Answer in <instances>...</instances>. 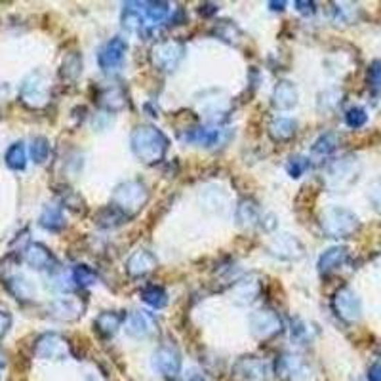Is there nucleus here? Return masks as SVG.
Segmentation results:
<instances>
[{
    "mask_svg": "<svg viewBox=\"0 0 381 381\" xmlns=\"http://www.w3.org/2000/svg\"><path fill=\"white\" fill-rule=\"evenodd\" d=\"M19 97L23 103L33 109H40L48 103V78L42 71H35L23 81Z\"/></svg>",
    "mask_w": 381,
    "mask_h": 381,
    "instance_id": "4",
    "label": "nucleus"
},
{
    "mask_svg": "<svg viewBox=\"0 0 381 381\" xmlns=\"http://www.w3.org/2000/svg\"><path fill=\"white\" fill-rule=\"evenodd\" d=\"M189 381H206V380H204V378H202L201 374H196V375H193V378H191V380H189Z\"/></svg>",
    "mask_w": 381,
    "mask_h": 381,
    "instance_id": "50",
    "label": "nucleus"
},
{
    "mask_svg": "<svg viewBox=\"0 0 381 381\" xmlns=\"http://www.w3.org/2000/svg\"><path fill=\"white\" fill-rule=\"evenodd\" d=\"M216 35L219 38H223L227 42H231V44H237L239 42V38L242 37V33L237 25H232L231 22H219L216 27Z\"/></svg>",
    "mask_w": 381,
    "mask_h": 381,
    "instance_id": "36",
    "label": "nucleus"
},
{
    "mask_svg": "<svg viewBox=\"0 0 381 381\" xmlns=\"http://www.w3.org/2000/svg\"><path fill=\"white\" fill-rule=\"evenodd\" d=\"M19 381H23V380H19Z\"/></svg>",
    "mask_w": 381,
    "mask_h": 381,
    "instance_id": "52",
    "label": "nucleus"
},
{
    "mask_svg": "<svg viewBox=\"0 0 381 381\" xmlns=\"http://www.w3.org/2000/svg\"><path fill=\"white\" fill-rule=\"evenodd\" d=\"M296 103H298V88L288 81H280L275 86V92H273V105L277 109L288 111Z\"/></svg>",
    "mask_w": 381,
    "mask_h": 381,
    "instance_id": "20",
    "label": "nucleus"
},
{
    "mask_svg": "<svg viewBox=\"0 0 381 381\" xmlns=\"http://www.w3.org/2000/svg\"><path fill=\"white\" fill-rule=\"evenodd\" d=\"M69 351H71V345L60 334H44V336H40L35 341V349H33V353L37 355L38 359L44 360L67 359Z\"/></svg>",
    "mask_w": 381,
    "mask_h": 381,
    "instance_id": "8",
    "label": "nucleus"
},
{
    "mask_svg": "<svg viewBox=\"0 0 381 381\" xmlns=\"http://www.w3.org/2000/svg\"><path fill=\"white\" fill-rule=\"evenodd\" d=\"M368 381H381V362H375L374 366L368 370Z\"/></svg>",
    "mask_w": 381,
    "mask_h": 381,
    "instance_id": "46",
    "label": "nucleus"
},
{
    "mask_svg": "<svg viewBox=\"0 0 381 381\" xmlns=\"http://www.w3.org/2000/svg\"><path fill=\"white\" fill-rule=\"evenodd\" d=\"M309 168V158L305 157H291L288 160V164H286V170L290 173L291 178H299V176H303L305 170Z\"/></svg>",
    "mask_w": 381,
    "mask_h": 381,
    "instance_id": "42",
    "label": "nucleus"
},
{
    "mask_svg": "<svg viewBox=\"0 0 381 381\" xmlns=\"http://www.w3.org/2000/svg\"><path fill=\"white\" fill-rule=\"evenodd\" d=\"M347 260H349V250L345 246L328 248V250L321 255V260H319V271L324 273V275H328L332 271L339 269Z\"/></svg>",
    "mask_w": 381,
    "mask_h": 381,
    "instance_id": "19",
    "label": "nucleus"
},
{
    "mask_svg": "<svg viewBox=\"0 0 381 381\" xmlns=\"http://www.w3.org/2000/svg\"><path fill=\"white\" fill-rule=\"evenodd\" d=\"M157 267V257L147 250H137L126 263V271L132 277H143Z\"/></svg>",
    "mask_w": 381,
    "mask_h": 381,
    "instance_id": "18",
    "label": "nucleus"
},
{
    "mask_svg": "<svg viewBox=\"0 0 381 381\" xmlns=\"http://www.w3.org/2000/svg\"><path fill=\"white\" fill-rule=\"evenodd\" d=\"M124 219H126V216L115 206H107V208H101L97 212V225H101V227H117Z\"/></svg>",
    "mask_w": 381,
    "mask_h": 381,
    "instance_id": "31",
    "label": "nucleus"
},
{
    "mask_svg": "<svg viewBox=\"0 0 381 381\" xmlns=\"http://www.w3.org/2000/svg\"><path fill=\"white\" fill-rule=\"evenodd\" d=\"M322 231L332 239H345L351 237L353 232L359 229V217L353 214L351 210L341 208V206H332L324 210L322 214Z\"/></svg>",
    "mask_w": 381,
    "mask_h": 381,
    "instance_id": "2",
    "label": "nucleus"
},
{
    "mask_svg": "<svg viewBox=\"0 0 381 381\" xmlns=\"http://www.w3.org/2000/svg\"><path fill=\"white\" fill-rule=\"evenodd\" d=\"M6 160L8 168L12 170H23L25 164H27V155H25V147H23L22 142H15L10 149L6 151Z\"/></svg>",
    "mask_w": 381,
    "mask_h": 381,
    "instance_id": "29",
    "label": "nucleus"
},
{
    "mask_svg": "<svg viewBox=\"0 0 381 381\" xmlns=\"http://www.w3.org/2000/svg\"><path fill=\"white\" fill-rule=\"evenodd\" d=\"M124 319H126V316H122V314H119L117 311H103V313L99 314L96 321H94V328H96L103 337H111L119 332Z\"/></svg>",
    "mask_w": 381,
    "mask_h": 381,
    "instance_id": "21",
    "label": "nucleus"
},
{
    "mask_svg": "<svg viewBox=\"0 0 381 381\" xmlns=\"http://www.w3.org/2000/svg\"><path fill=\"white\" fill-rule=\"evenodd\" d=\"M271 254L277 255L280 260H299V257H303V244L290 235H282L273 240Z\"/></svg>",
    "mask_w": 381,
    "mask_h": 381,
    "instance_id": "14",
    "label": "nucleus"
},
{
    "mask_svg": "<svg viewBox=\"0 0 381 381\" xmlns=\"http://www.w3.org/2000/svg\"><path fill=\"white\" fill-rule=\"evenodd\" d=\"M97 280L96 271L88 267V265H76L73 269V282L78 286H90Z\"/></svg>",
    "mask_w": 381,
    "mask_h": 381,
    "instance_id": "37",
    "label": "nucleus"
},
{
    "mask_svg": "<svg viewBox=\"0 0 381 381\" xmlns=\"http://www.w3.org/2000/svg\"><path fill=\"white\" fill-rule=\"evenodd\" d=\"M84 305L75 298H61L58 301H53L52 305H50V313L56 316V319H60V321H76V319H81L83 316Z\"/></svg>",
    "mask_w": 381,
    "mask_h": 381,
    "instance_id": "16",
    "label": "nucleus"
},
{
    "mask_svg": "<svg viewBox=\"0 0 381 381\" xmlns=\"http://www.w3.org/2000/svg\"><path fill=\"white\" fill-rule=\"evenodd\" d=\"M183 56H185V46L178 40L160 42L153 48V53H151L155 67H158L160 71H176L183 60Z\"/></svg>",
    "mask_w": 381,
    "mask_h": 381,
    "instance_id": "6",
    "label": "nucleus"
},
{
    "mask_svg": "<svg viewBox=\"0 0 381 381\" xmlns=\"http://www.w3.org/2000/svg\"><path fill=\"white\" fill-rule=\"evenodd\" d=\"M334 309L337 316L345 322H357L362 316V303L351 288H339L334 296Z\"/></svg>",
    "mask_w": 381,
    "mask_h": 381,
    "instance_id": "10",
    "label": "nucleus"
},
{
    "mask_svg": "<svg viewBox=\"0 0 381 381\" xmlns=\"http://www.w3.org/2000/svg\"><path fill=\"white\" fill-rule=\"evenodd\" d=\"M147 187L142 181H126L120 183L119 187L115 189L112 193V206L119 208L124 216H132L137 210L142 208L143 204L147 202Z\"/></svg>",
    "mask_w": 381,
    "mask_h": 381,
    "instance_id": "3",
    "label": "nucleus"
},
{
    "mask_svg": "<svg viewBox=\"0 0 381 381\" xmlns=\"http://www.w3.org/2000/svg\"><path fill=\"white\" fill-rule=\"evenodd\" d=\"M370 201L374 204V208L381 212V178L375 180L372 183V187H370Z\"/></svg>",
    "mask_w": 381,
    "mask_h": 381,
    "instance_id": "44",
    "label": "nucleus"
},
{
    "mask_svg": "<svg viewBox=\"0 0 381 381\" xmlns=\"http://www.w3.org/2000/svg\"><path fill=\"white\" fill-rule=\"evenodd\" d=\"M257 217H260V208H257V204L254 201H244L240 202L239 210H237V219H239L242 225H252L257 221Z\"/></svg>",
    "mask_w": 381,
    "mask_h": 381,
    "instance_id": "33",
    "label": "nucleus"
},
{
    "mask_svg": "<svg viewBox=\"0 0 381 381\" xmlns=\"http://www.w3.org/2000/svg\"><path fill=\"white\" fill-rule=\"evenodd\" d=\"M101 103L111 111H120L126 107V96H124L122 88H107L101 96Z\"/></svg>",
    "mask_w": 381,
    "mask_h": 381,
    "instance_id": "30",
    "label": "nucleus"
},
{
    "mask_svg": "<svg viewBox=\"0 0 381 381\" xmlns=\"http://www.w3.org/2000/svg\"><path fill=\"white\" fill-rule=\"evenodd\" d=\"M330 178L332 181H336L334 185L336 187H345V185H351L353 181L357 180V164L353 158H341L339 162L330 168Z\"/></svg>",
    "mask_w": 381,
    "mask_h": 381,
    "instance_id": "17",
    "label": "nucleus"
},
{
    "mask_svg": "<svg viewBox=\"0 0 381 381\" xmlns=\"http://www.w3.org/2000/svg\"><path fill=\"white\" fill-rule=\"evenodd\" d=\"M296 6H298L301 14H313L314 12V2H301V0H298Z\"/></svg>",
    "mask_w": 381,
    "mask_h": 381,
    "instance_id": "47",
    "label": "nucleus"
},
{
    "mask_svg": "<svg viewBox=\"0 0 381 381\" xmlns=\"http://www.w3.org/2000/svg\"><path fill=\"white\" fill-rule=\"evenodd\" d=\"M63 202L67 204V208H71L73 212H78V214L86 210V204H84L83 196L76 194L75 191H71V189L67 191V194H63Z\"/></svg>",
    "mask_w": 381,
    "mask_h": 381,
    "instance_id": "43",
    "label": "nucleus"
},
{
    "mask_svg": "<svg viewBox=\"0 0 381 381\" xmlns=\"http://www.w3.org/2000/svg\"><path fill=\"white\" fill-rule=\"evenodd\" d=\"M48 157H50V142L46 137H42V135L33 137V142H31V158L37 164H44Z\"/></svg>",
    "mask_w": 381,
    "mask_h": 381,
    "instance_id": "32",
    "label": "nucleus"
},
{
    "mask_svg": "<svg viewBox=\"0 0 381 381\" xmlns=\"http://www.w3.org/2000/svg\"><path fill=\"white\" fill-rule=\"evenodd\" d=\"M145 6H147L145 8V14H147V17L153 23L164 22L166 17H168V12H170L168 2H147Z\"/></svg>",
    "mask_w": 381,
    "mask_h": 381,
    "instance_id": "38",
    "label": "nucleus"
},
{
    "mask_svg": "<svg viewBox=\"0 0 381 381\" xmlns=\"http://www.w3.org/2000/svg\"><path fill=\"white\" fill-rule=\"evenodd\" d=\"M216 12H217L216 4H202V6L198 8V14L201 15H214Z\"/></svg>",
    "mask_w": 381,
    "mask_h": 381,
    "instance_id": "48",
    "label": "nucleus"
},
{
    "mask_svg": "<svg viewBox=\"0 0 381 381\" xmlns=\"http://www.w3.org/2000/svg\"><path fill=\"white\" fill-rule=\"evenodd\" d=\"M337 145H339L337 135L334 134V132H326V134H322L321 137L313 143L311 155H313L314 158H326L337 149Z\"/></svg>",
    "mask_w": 381,
    "mask_h": 381,
    "instance_id": "24",
    "label": "nucleus"
},
{
    "mask_svg": "<svg viewBox=\"0 0 381 381\" xmlns=\"http://www.w3.org/2000/svg\"><path fill=\"white\" fill-rule=\"evenodd\" d=\"M10 326H12V316H10L8 311L0 309V337L6 334L8 330H10Z\"/></svg>",
    "mask_w": 381,
    "mask_h": 381,
    "instance_id": "45",
    "label": "nucleus"
},
{
    "mask_svg": "<svg viewBox=\"0 0 381 381\" xmlns=\"http://www.w3.org/2000/svg\"><path fill=\"white\" fill-rule=\"evenodd\" d=\"M269 6H273V10H282L285 2H269Z\"/></svg>",
    "mask_w": 381,
    "mask_h": 381,
    "instance_id": "49",
    "label": "nucleus"
},
{
    "mask_svg": "<svg viewBox=\"0 0 381 381\" xmlns=\"http://www.w3.org/2000/svg\"><path fill=\"white\" fill-rule=\"evenodd\" d=\"M155 321L149 313L145 311H132L128 313V316L124 319V330L130 337L134 339H145L149 337L153 332H155Z\"/></svg>",
    "mask_w": 381,
    "mask_h": 381,
    "instance_id": "13",
    "label": "nucleus"
},
{
    "mask_svg": "<svg viewBox=\"0 0 381 381\" xmlns=\"http://www.w3.org/2000/svg\"><path fill=\"white\" fill-rule=\"evenodd\" d=\"M143 301L151 305L153 309H162V307L168 303V298H166V291L160 288V286H147L145 290L142 291Z\"/></svg>",
    "mask_w": 381,
    "mask_h": 381,
    "instance_id": "34",
    "label": "nucleus"
},
{
    "mask_svg": "<svg viewBox=\"0 0 381 381\" xmlns=\"http://www.w3.org/2000/svg\"><path fill=\"white\" fill-rule=\"evenodd\" d=\"M277 374L286 381H311L313 368L303 357L298 355H286L278 360Z\"/></svg>",
    "mask_w": 381,
    "mask_h": 381,
    "instance_id": "11",
    "label": "nucleus"
},
{
    "mask_svg": "<svg viewBox=\"0 0 381 381\" xmlns=\"http://www.w3.org/2000/svg\"><path fill=\"white\" fill-rule=\"evenodd\" d=\"M40 225L44 227L46 231H61L65 227V217H63L60 206H46L42 210V214H40Z\"/></svg>",
    "mask_w": 381,
    "mask_h": 381,
    "instance_id": "23",
    "label": "nucleus"
},
{
    "mask_svg": "<svg viewBox=\"0 0 381 381\" xmlns=\"http://www.w3.org/2000/svg\"><path fill=\"white\" fill-rule=\"evenodd\" d=\"M4 285L10 290L12 296L17 299H31L35 298V286L22 275H12V277L4 278Z\"/></svg>",
    "mask_w": 381,
    "mask_h": 381,
    "instance_id": "22",
    "label": "nucleus"
},
{
    "mask_svg": "<svg viewBox=\"0 0 381 381\" xmlns=\"http://www.w3.org/2000/svg\"><path fill=\"white\" fill-rule=\"evenodd\" d=\"M2 368H4V359L0 357V370H2Z\"/></svg>",
    "mask_w": 381,
    "mask_h": 381,
    "instance_id": "51",
    "label": "nucleus"
},
{
    "mask_svg": "<svg viewBox=\"0 0 381 381\" xmlns=\"http://www.w3.org/2000/svg\"><path fill=\"white\" fill-rule=\"evenodd\" d=\"M269 134L275 142H290L296 134V122L291 119H275L271 122Z\"/></svg>",
    "mask_w": 381,
    "mask_h": 381,
    "instance_id": "25",
    "label": "nucleus"
},
{
    "mask_svg": "<svg viewBox=\"0 0 381 381\" xmlns=\"http://www.w3.org/2000/svg\"><path fill=\"white\" fill-rule=\"evenodd\" d=\"M132 151L145 164L162 160L168 151V137L155 126H137L132 132Z\"/></svg>",
    "mask_w": 381,
    "mask_h": 381,
    "instance_id": "1",
    "label": "nucleus"
},
{
    "mask_svg": "<svg viewBox=\"0 0 381 381\" xmlns=\"http://www.w3.org/2000/svg\"><path fill=\"white\" fill-rule=\"evenodd\" d=\"M368 86H370V90L375 92V94H380L381 92V61L375 60L370 63V67H368Z\"/></svg>",
    "mask_w": 381,
    "mask_h": 381,
    "instance_id": "41",
    "label": "nucleus"
},
{
    "mask_svg": "<svg viewBox=\"0 0 381 381\" xmlns=\"http://www.w3.org/2000/svg\"><path fill=\"white\" fill-rule=\"evenodd\" d=\"M25 262L29 263L33 269L44 271L50 269L52 265H56V257L53 254L40 242H33L25 248Z\"/></svg>",
    "mask_w": 381,
    "mask_h": 381,
    "instance_id": "15",
    "label": "nucleus"
},
{
    "mask_svg": "<svg viewBox=\"0 0 381 381\" xmlns=\"http://www.w3.org/2000/svg\"><path fill=\"white\" fill-rule=\"evenodd\" d=\"M271 364L257 357H242L232 364V378L237 381H269Z\"/></svg>",
    "mask_w": 381,
    "mask_h": 381,
    "instance_id": "5",
    "label": "nucleus"
},
{
    "mask_svg": "<svg viewBox=\"0 0 381 381\" xmlns=\"http://www.w3.org/2000/svg\"><path fill=\"white\" fill-rule=\"evenodd\" d=\"M257 291H260V286H257V282H248V280H244V282H240L239 288H237V303H240V305H244V303H252L255 299V296H257Z\"/></svg>",
    "mask_w": 381,
    "mask_h": 381,
    "instance_id": "35",
    "label": "nucleus"
},
{
    "mask_svg": "<svg viewBox=\"0 0 381 381\" xmlns=\"http://www.w3.org/2000/svg\"><path fill=\"white\" fill-rule=\"evenodd\" d=\"M151 366L158 375H162L166 380H176L181 372V357L180 353L176 351L173 347H158L157 351L153 353L151 359Z\"/></svg>",
    "mask_w": 381,
    "mask_h": 381,
    "instance_id": "9",
    "label": "nucleus"
},
{
    "mask_svg": "<svg viewBox=\"0 0 381 381\" xmlns=\"http://www.w3.org/2000/svg\"><path fill=\"white\" fill-rule=\"evenodd\" d=\"M221 137V132L219 130H208V128H196V130H191L183 139L185 142L198 143V145H204V147H212L216 145Z\"/></svg>",
    "mask_w": 381,
    "mask_h": 381,
    "instance_id": "27",
    "label": "nucleus"
},
{
    "mask_svg": "<svg viewBox=\"0 0 381 381\" xmlns=\"http://www.w3.org/2000/svg\"><path fill=\"white\" fill-rule=\"evenodd\" d=\"M81 73H83V58H81V53L78 52H73V53H67L65 56V60H63V63H61V69H60V75L61 78H65V81H76L78 76H81Z\"/></svg>",
    "mask_w": 381,
    "mask_h": 381,
    "instance_id": "26",
    "label": "nucleus"
},
{
    "mask_svg": "<svg viewBox=\"0 0 381 381\" xmlns=\"http://www.w3.org/2000/svg\"><path fill=\"white\" fill-rule=\"evenodd\" d=\"M126 40H122L120 37H115L99 50V53H97V63H99V67L103 69V71L117 69L122 65V61L126 58Z\"/></svg>",
    "mask_w": 381,
    "mask_h": 381,
    "instance_id": "12",
    "label": "nucleus"
},
{
    "mask_svg": "<svg viewBox=\"0 0 381 381\" xmlns=\"http://www.w3.org/2000/svg\"><path fill=\"white\" fill-rule=\"evenodd\" d=\"M248 324H250V330L255 337L260 339H269V337L277 336L278 332L282 330V321L280 316L275 311L271 309H260V311H254L248 319Z\"/></svg>",
    "mask_w": 381,
    "mask_h": 381,
    "instance_id": "7",
    "label": "nucleus"
},
{
    "mask_svg": "<svg viewBox=\"0 0 381 381\" xmlns=\"http://www.w3.org/2000/svg\"><path fill=\"white\" fill-rule=\"evenodd\" d=\"M314 336H316V330L309 322L301 321V319H296V321L291 322V341H296L299 345H305Z\"/></svg>",
    "mask_w": 381,
    "mask_h": 381,
    "instance_id": "28",
    "label": "nucleus"
},
{
    "mask_svg": "<svg viewBox=\"0 0 381 381\" xmlns=\"http://www.w3.org/2000/svg\"><path fill=\"white\" fill-rule=\"evenodd\" d=\"M345 122L353 130H359V128H362L368 122L366 111L362 107H351L349 111L345 112Z\"/></svg>",
    "mask_w": 381,
    "mask_h": 381,
    "instance_id": "39",
    "label": "nucleus"
},
{
    "mask_svg": "<svg viewBox=\"0 0 381 381\" xmlns=\"http://www.w3.org/2000/svg\"><path fill=\"white\" fill-rule=\"evenodd\" d=\"M122 25H124L128 31H132V33H135V31H142V27H143L142 14L128 6L126 10H124V14H122Z\"/></svg>",
    "mask_w": 381,
    "mask_h": 381,
    "instance_id": "40",
    "label": "nucleus"
}]
</instances>
